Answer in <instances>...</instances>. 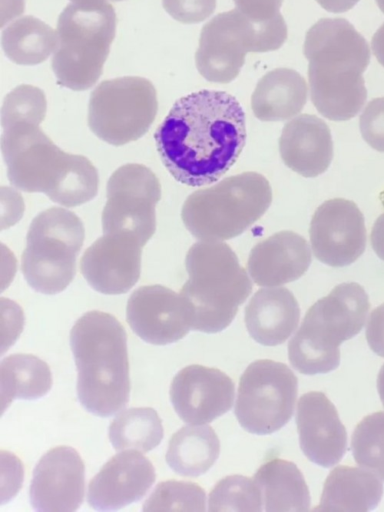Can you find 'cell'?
I'll return each mask as SVG.
<instances>
[{
	"label": "cell",
	"mask_w": 384,
	"mask_h": 512,
	"mask_svg": "<svg viewBox=\"0 0 384 512\" xmlns=\"http://www.w3.org/2000/svg\"><path fill=\"white\" fill-rule=\"evenodd\" d=\"M2 48L18 65H37L58 48L59 38L48 24L34 16L16 19L2 31Z\"/></svg>",
	"instance_id": "f1b7e54d"
},
{
	"label": "cell",
	"mask_w": 384,
	"mask_h": 512,
	"mask_svg": "<svg viewBox=\"0 0 384 512\" xmlns=\"http://www.w3.org/2000/svg\"><path fill=\"white\" fill-rule=\"evenodd\" d=\"M355 462L384 481V412L365 416L351 438Z\"/></svg>",
	"instance_id": "4dcf8cb0"
},
{
	"label": "cell",
	"mask_w": 384,
	"mask_h": 512,
	"mask_svg": "<svg viewBox=\"0 0 384 512\" xmlns=\"http://www.w3.org/2000/svg\"><path fill=\"white\" fill-rule=\"evenodd\" d=\"M300 308L293 293L284 287L259 289L245 308V325L259 344L284 343L297 328Z\"/></svg>",
	"instance_id": "603a6c76"
},
{
	"label": "cell",
	"mask_w": 384,
	"mask_h": 512,
	"mask_svg": "<svg viewBox=\"0 0 384 512\" xmlns=\"http://www.w3.org/2000/svg\"><path fill=\"white\" fill-rule=\"evenodd\" d=\"M246 137L238 100L206 89L179 98L154 134L165 168L176 181L192 187L219 180L237 161Z\"/></svg>",
	"instance_id": "6da1fadb"
},
{
	"label": "cell",
	"mask_w": 384,
	"mask_h": 512,
	"mask_svg": "<svg viewBox=\"0 0 384 512\" xmlns=\"http://www.w3.org/2000/svg\"><path fill=\"white\" fill-rule=\"evenodd\" d=\"M312 261L308 242L293 231H280L257 243L250 251L247 269L263 287L280 286L299 279Z\"/></svg>",
	"instance_id": "44dd1931"
},
{
	"label": "cell",
	"mask_w": 384,
	"mask_h": 512,
	"mask_svg": "<svg viewBox=\"0 0 384 512\" xmlns=\"http://www.w3.org/2000/svg\"><path fill=\"white\" fill-rule=\"evenodd\" d=\"M208 510L253 511L263 509L261 490L253 478L229 475L222 478L210 491Z\"/></svg>",
	"instance_id": "1f68e13d"
},
{
	"label": "cell",
	"mask_w": 384,
	"mask_h": 512,
	"mask_svg": "<svg viewBox=\"0 0 384 512\" xmlns=\"http://www.w3.org/2000/svg\"><path fill=\"white\" fill-rule=\"evenodd\" d=\"M157 111V92L148 79H109L90 95L88 126L102 141L121 146L141 138L154 122Z\"/></svg>",
	"instance_id": "8fae6325"
},
{
	"label": "cell",
	"mask_w": 384,
	"mask_h": 512,
	"mask_svg": "<svg viewBox=\"0 0 384 512\" xmlns=\"http://www.w3.org/2000/svg\"><path fill=\"white\" fill-rule=\"evenodd\" d=\"M235 386L223 371L193 364L182 368L170 385V400L181 420L193 425L207 424L228 412Z\"/></svg>",
	"instance_id": "e0dca14e"
},
{
	"label": "cell",
	"mask_w": 384,
	"mask_h": 512,
	"mask_svg": "<svg viewBox=\"0 0 384 512\" xmlns=\"http://www.w3.org/2000/svg\"><path fill=\"white\" fill-rule=\"evenodd\" d=\"M156 478L155 468L142 452L119 451L91 479L87 500L95 510H118L140 500Z\"/></svg>",
	"instance_id": "d6986e66"
},
{
	"label": "cell",
	"mask_w": 384,
	"mask_h": 512,
	"mask_svg": "<svg viewBox=\"0 0 384 512\" xmlns=\"http://www.w3.org/2000/svg\"><path fill=\"white\" fill-rule=\"evenodd\" d=\"M52 387V373L46 362L31 355L17 353L0 364L2 413L13 399L34 400L46 395Z\"/></svg>",
	"instance_id": "83f0119b"
},
{
	"label": "cell",
	"mask_w": 384,
	"mask_h": 512,
	"mask_svg": "<svg viewBox=\"0 0 384 512\" xmlns=\"http://www.w3.org/2000/svg\"><path fill=\"white\" fill-rule=\"evenodd\" d=\"M85 465L70 446H57L38 461L30 484L31 506L41 512H73L83 503Z\"/></svg>",
	"instance_id": "2e32d148"
},
{
	"label": "cell",
	"mask_w": 384,
	"mask_h": 512,
	"mask_svg": "<svg viewBox=\"0 0 384 512\" xmlns=\"http://www.w3.org/2000/svg\"><path fill=\"white\" fill-rule=\"evenodd\" d=\"M108 434L115 450L134 449L146 453L160 444L164 431L156 410L138 407L120 412L111 421Z\"/></svg>",
	"instance_id": "f546056e"
},
{
	"label": "cell",
	"mask_w": 384,
	"mask_h": 512,
	"mask_svg": "<svg viewBox=\"0 0 384 512\" xmlns=\"http://www.w3.org/2000/svg\"><path fill=\"white\" fill-rule=\"evenodd\" d=\"M369 309V297L360 284L335 286L308 309L289 342L291 365L306 375L335 370L340 363L339 346L361 331Z\"/></svg>",
	"instance_id": "8992f818"
},
{
	"label": "cell",
	"mask_w": 384,
	"mask_h": 512,
	"mask_svg": "<svg viewBox=\"0 0 384 512\" xmlns=\"http://www.w3.org/2000/svg\"><path fill=\"white\" fill-rule=\"evenodd\" d=\"M296 424L304 455L324 468L338 464L347 450V432L330 399L319 391L303 394Z\"/></svg>",
	"instance_id": "ffe728a7"
},
{
	"label": "cell",
	"mask_w": 384,
	"mask_h": 512,
	"mask_svg": "<svg viewBox=\"0 0 384 512\" xmlns=\"http://www.w3.org/2000/svg\"><path fill=\"white\" fill-rule=\"evenodd\" d=\"M308 86L294 69L276 68L260 78L251 96V108L261 121L288 120L301 112L307 102Z\"/></svg>",
	"instance_id": "cb8c5ba5"
},
{
	"label": "cell",
	"mask_w": 384,
	"mask_h": 512,
	"mask_svg": "<svg viewBox=\"0 0 384 512\" xmlns=\"http://www.w3.org/2000/svg\"><path fill=\"white\" fill-rule=\"evenodd\" d=\"M2 129L1 151L15 188L44 193L64 207L82 205L97 195L99 175L88 158L61 150L38 124Z\"/></svg>",
	"instance_id": "3957f363"
},
{
	"label": "cell",
	"mask_w": 384,
	"mask_h": 512,
	"mask_svg": "<svg viewBox=\"0 0 384 512\" xmlns=\"http://www.w3.org/2000/svg\"><path fill=\"white\" fill-rule=\"evenodd\" d=\"M282 3L283 0H234L236 9L255 22L276 17L280 14Z\"/></svg>",
	"instance_id": "8d00e7d4"
},
{
	"label": "cell",
	"mask_w": 384,
	"mask_h": 512,
	"mask_svg": "<svg viewBox=\"0 0 384 512\" xmlns=\"http://www.w3.org/2000/svg\"><path fill=\"white\" fill-rule=\"evenodd\" d=\"M366 340L370 349L384 358V303L376 307L369 316Z\"/></svg>",
	"instance_id": "74e56055"
},
{
	"label": "cell",
	"mask_w": 384,
	"mask_h": 512,
	"mask_svg": "<svg viewBox=\"0 0 384 512\" xmlns=\"http://www.w3.org/2000/svg\"><path fill=\"white\" fill-rule=\"evenodd\" d=\"M47 100L40 88L22 84L4 98L1 109L2 128L16 123L40 125L46 116Z\"/></svg>",
	"instance_id": "836d02e7"
},
{
	"label": "cell",
	"mask_w": 384,
	"mask_h": 512,
	"mask_svg": "<svg viewBox=\"0 0 384 512\" xmlns=\"http://www.w3.org/2000/svg\"><path fill=\"white\" fill-rule=\"evenodd\" d=\"M272 202L269 181L257 172H243L191 193L181 218L198 240L225 241L259 220Z\"/></svg>",
	"instance_id": "ba28073f"
},
{
	"label": "cell",
	"mask_w": 384,
	"mask_h": 512,
	"mask_svg": "<svg viewBox=\"0 0 384 512\" xmlns=\"http://www.w3.org/2000/svg\"><path fill=\"white\" fill-rule=\"evenodd\" d=\"M297 391V377L286 364L256 360L240 377L235 416L252 434L274 433L291 419Z\"/></svg>",
	"instance_id": "7c38bea8"
},
{
	"label": "cell",
	"mask_w": 384,
	"mask_h": 512,
	"mask_svg": "<svg viewBox=\"0 0 384 512\" xmlns=\"http://www.w3.org/2000/svg\"><path fill=\"white\" fill-rule=\"evenodd\" d=\"M142 510L203 512L206 510V493L194 482L173 479L163 481L146 499Z\"/></svg>",
	"instance_id": "d6a6232c"
},
{
	"label": "cell",
	"mask_w": 384,
	"mask_h": 512,
	"mask_svg": "<svg viewBox=\"0 0 384 512\" xmlns=\"http://www.w3.org/2000/svg\"><path fill=\"white\" fill-rule=\"evenodd\" d=\"M279 151L291 170L307 178L316 177L328 169L333 158L330 129L315 115H298L284 125Z\"/></svg>",
	"instance_id": "7402d4cb"
},
{
	"label": "cell",
	"mask_w": 384,
	"mask_h": 512,
	"mask_svg": "<svg viewBox=\"0 0 384 512\" xmlns=\"http://www.w3.org/2000/svg\"><path fill=\"white\" fill-rule=\"evenodd\" d=\"M267 512H306L310 492L298 467L291 461L274 458L262 464L253 476Z\"/></svg>",
	"instance_id": "484cf974"
},
{
	"label": "cell",
	"mask_w": 384,
	"mask_h": 512,
	"mask_svg": "<svg viewBox=\"0 0 384 512\" xmlns=\"http://www.w3.org/2000/svg\"><path fill=\"white\" fill-rule=\"evenodd\" d=\"M287 36L281 13L271 20L255 22L236 8L221 12L201 29L196 68L210 82L229 83L239 75L247 53L278 50Z\"/></svg>",
	"instance_id": "9c48e42d"
},
{
	"label": "cell",
	"mask_w": 384,
	"mask_h": 512,
	"mask_svg": "<svg viewBox=\"0 0 384 512\" xmlns=\"http://www.w3.org/2000/svg\"><path fill=\"white\" fill-rule=\"evenodd\" d=\"M377 390L381 399V402L384 406V364L380 368V371L378 373L377 377Z\"/></svg>",
	"instance_id": "b9f144b4"
},
{
	"label": "cell",
	"mask_w": 384,
	"mask_h": 512,
	"mask_svg": "<svg viewBox=\"0 0 384 512\" xmlns=\"http://www.w3.org/2000/svg\"><path fill=\"white\" fill-rule=\"evenodd\" d=\"M371 246L376 255L384 261V213L374 222L371 235Z\"/></svg>",
	"instance_id": "f35d334b"
},
{
	"label": "cell",
	"mask_w": 384,
	"mask_h": 512,
	"mask_svg": "<svg viewBox=\"0 0 384 512\" xmlns=\"http://www.w3.org/2000/svg\"><path fill=\"white\" fill-rule=\"evenodd\" d=\"M143 247L130 237L103 234L84 251L80 271L97 292L124 294L140 278Z\"/></svg>",
	"instance_id": "ac0fdd59"
},
{
	"label": "cell",
	"mask_w": 384,
	"mask_h": 512,
	"mask_svg": "<svg viewBox=\"0 0 384 512\" xmlns=\"http://www.w3.org/2000/svg\"><path fill=\"white\" fill-rule=\"evenodd\" d=\"M220 453V441L209 425L184 426L168 444L166 462L177 474L198 477L205 474Z\"/></svg>",
	"instance_id": "4316f807"
},
{
	"label": "cell",
	"mask_w": 384,
	"mask_h": 512,
	"mask_svg": "<svg viewBox=\"0 0 384 512\" xmlns=\"http://www.w3.org/2000/svg\"><path fill=\"white\" fill-rule=\"evenodd\" d=\"M188 280L180 294L192 312V330L217 333L230 325L252 292V282L232 248L199 240L185 258Z\"/></svg>",
	"instance_id": "5b68a950"
},
{
	"label": "cell",
	"mask_w": 384,
	"mask_h": 512,
	"mask_svg": "<svg viewBox=\"0 0 384 512\" xmlns=\"http://www.w3.org/2000/svg\"><path fill=\"white\" fill-rule=\"evenodd\" d=\"M160 198L161 184L150 168L137 163L120 166L107 182L103 234L130 237L145 246L156 230L155 208Z\"/></svg>",
	"instance_id": "4fadbf2b"
},
{
	"label": "cell",
	"mask_w": 384,
	"mask_h": 512,
	"mask_svg": "<svg viewBox=\"0 0 384 512\" xmlns=\"http://www.w3.org/2000/svg\"><path fill=\"white\" fill-rule=\"evenodd\" d=\"M383 485L363 468L340 465L327 476L316 511L366 512L379 504Z\"/></svg>",
	"instance_id": "d4e9b609"
},
{
	"label": "cell",
	"mask_w": 384,
	"mask_h": 512,
	"mask_svg": "<svg viewBox=\"0 0 384 512\" xmlns=\"http://www.w3.org/2000/svg\"><path fill=\"white\" fill-rule=\"evenodd\" d=\"M216 0H162L165 11L176 21L195 24L206 20L215 11Z\"/></svg>",
	"instance_id": "d590c367"
},
{
	"label": "cell",
	"mask_w": 384,
	"mask_h": 512,
	"mask_svg": "<svg viewBox=\"0 0 384 512\" xmlns=\"http://www.w3.org/2000/svg\"><path fill=\"white\" fill-rule=\"evenodd\" d=\"M360 0H316L326 11L340 14L352 9Z\"/></svg>",
	"instance_id": "ab89813d"
},
{
	"label": "cell",
	"mask_w": 384,
	"mask_h": 512,
	"mask_svg": "<svg viewBox=\"0 0 384 512\" xmlns=\"http://www.w3.org/2000/svg\"><path fill=\"white\" fill-rule=\"evenodd\" d=\"M370 49L377 61L384 67V23L373 34Z\"/></svg>",
	"instance_id": "60d3db41"
},
{
	"label": "cell",
	"mask_w": 384,
	"mask_h": 512,
	"mask_svg": "<svg viewBox=\"0 0 384 512\" xmlns=\"http://www.w3.org/2000/svg\"><path fill=\"white\" fill-rule=\"evenodd\" d=\"M116 33V13L106 0L71 1L57 22L52 69L61 86L91 88L102 74Z\"/></svg>",
	"instance_id": "52a82bcc"
},
{
	"label": "cell",
	"mask_w": 384,
	"mask_h": 512,
	"mask_svg": "<svg viewBox=\"0 0 384 512\" xmlns=\"http://www.w3.org/2000/svg\"><path fill=\"white\" fill-rule=\"evenodd\" d=\"M309 235L314 256L331 267L354 263L366 248L364 216L353 201L344 198L326 200L316 209Z\"/></svg>",
	"instance_id": "5bb4252c"
},
{
	"label": "cell",
	"mask_w": 384,
	"mask_h": 512,
	"mask_svg": "<svg viewBox=\"0 0 384 512\" xmlns=\"http://www.w3.org/2000/svg\"><path fill=\"white\" fill-rule=\"evenodd\" d=\"M126 319L142 340L167 345L185 337L192 326L190 306L180 293L162 285H145L129 297Z\"/></svg>",
	"instance_id": "9a60e30c"
},
{
	"label": "cell",
	"mask_w": 384,
	"mask_h": 512,
	"mask_svg": "<svg viewBox=\"0 0 384 512\" xmlns=\"http://www.w3.org/2000/svg\"><path fill=\"white\" fill-rule=\"evenodd\" d=\"M366 39L344 18H321L305 35L310 98L332 121L355 117L367 100L363 73L371 51Z\"/></svg>",
	"instance_id": "7a4b0ae2"
},
{
	"label": "cell",
	"mask_w": 384,
	"mask_h": 512,
	"mask_svg": "<svg viewBox=\"0 0 384 512\" xmlns=\"http://www.w3.org/2000/svg\"><path fill=\"white\" fill-rule=\"evenodd\" d=\"M85 229L72 211L51 207L30 223L21 271L35 291L54 295L64 291L76 274V260L83 246Z\"/></svg>",
	"instance_id": "30bf717a"
},
{
	"label": "cell",
	"mask_w": 384,
	"mask_h": 512,
	"mask_svg": "<svg viewBox=\"0 0 384 512\" xmlns=\"http://www.w3.org/2000/svg\"><path fill=\"white\" fill-rule=\"evenodd\" d=\"M77 368V396L83 407L109 417L125 407L130 395L127 336L111 314L89 311L70 331Z\"/></svg>",
	"instance_id": "277c9868"
},
{
	"label": "cell",
	"mask_w": 384,
	"mask_h": 512,
	"mask_svg": "<svg viewBox=\"0 0 384 512\" xmlns=\"http://www.w3.org/2000/svg\"><path fill=\"white\" fill-rule=\"evenodd\" d=\"M378 8L384 14V0H375Z\"/></svg>",
	"instance_id": "7bdbcfd3"
},
{
	"label": "cell",
	"mask_w": 384,
	"mask_h": 512,
	"mask_svg": "<svg viewBox=\"0 0 384 512\" xmlns=\"http://www.w3.org/2000/svg\"><path fill=\"white\" fill-rule=\"evenodd\" d=\"M71 1H78V0H71ZM112 1H120V0H112Z\"/></svg>",
	"instance_id": "ee69618b"
},
{
	"label": "cell",
	"mask_w": 384,
	"mask_h": 512,
	"mask_svg": "<svg viewBox=\"0 0 384 512\" xmlns=\"http://www.w3.org/2000/svg\"><path fill=\"white\" fill-rule=\"evenodd\" d=\"M359 128L371 148L384 152V97L368 102L360 115Z\"/></svg>",
	"instance_id": "e575fe53"
}]
</instances>
